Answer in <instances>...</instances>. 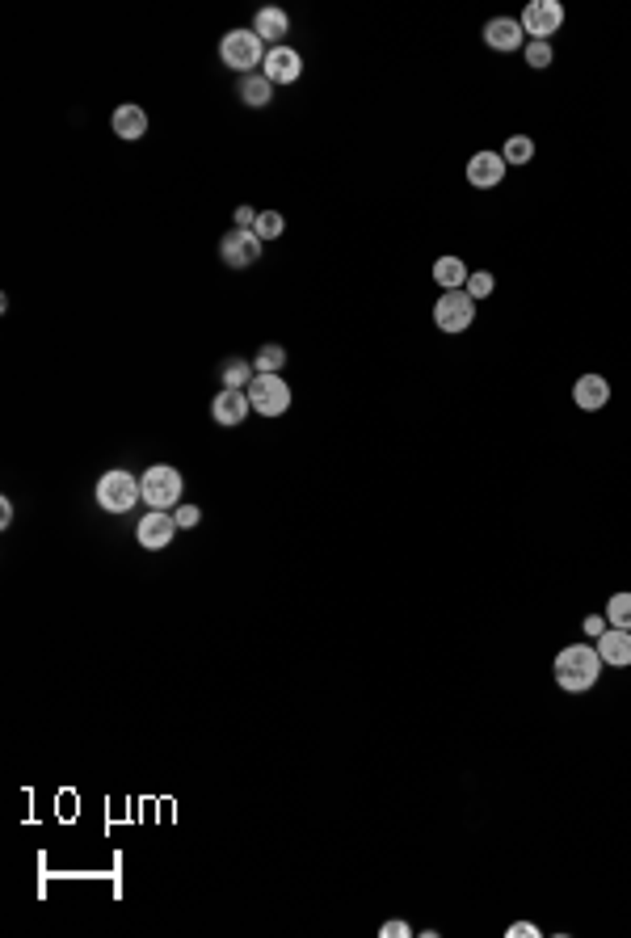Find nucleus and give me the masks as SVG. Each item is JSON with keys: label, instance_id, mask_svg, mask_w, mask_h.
I'll return each mask as SVG.
<instances>
[{"label": "nucleus", "instance_id": "1", "mask_svg": "<svg viewBox=\"0 0 631 938\" xmlns=\"http://www.w3.org/2000/svg\"><path fill=\"white\" fill-rule=\"evenodd\" d=\"M602 669H606V661L598 657V644H568V648L556 652V661H552L556 686L568 690V695H585V690H594Z\"/></svg>", "mask_w": 631, "mask_h": 938}, {"label": "nucleus", "instance_id": "2", "mask_svg": "<svg viewBox=\"0 0 631 938\" xmlns=\"http://www.w3.org/2000/svg\"><path fill=\"white\" fill-rule=\"evenodd\" d=\"M93 497H97V505L106 509V514H127V509H135V501H144V488H139V480L131 472L110 467V472H101Z\"/></svg>", "mask_w": 631, "mask_h": 938}, {"label": "nucleus", "instance_id": "3", "mask_svg": "<svg viewBox=\"0 0 631 938\" xmlns=\"http://www.w3.org/2000/svg\"><path fill=\"white\" fill-rule=\"evenodd\" d=\"M219 59H223V68L253 76V68L266 64V43H261L253 30H228L219 38Z\"/></svg>", "mask_w": 631, "mask_h": 938}, {"label": "nucleus", "instance_id": "4", "mask_svg": "<svg viewBox=\"0 0 631 938\" xmlns=\"http://www.w3.org/2000/svg\"><path fill=\"white\" fill-rule=\"evenodd\" d=\"M139 488H144V505H152V509H173L177 501H181V472L173 463H156V467H148L144 476H139Z\"/></svg>", "mask_w": 631, "mask_h": 938}, {"label": "nucleus", "instance_id": "5", "mask_svg": "<svg viewBox=\"0 0 631 938\" xmlns=\"http://www.w3.org/2000/svg\"><path fill=\"white\" fill-rule=\"evenodd\" d=\"M434 324H438L442 333H451V337L467 333L476 324V299L467 295V291H442L438 303H434Z\"/></svg>", "mask_w": 631, "mask_h": 938}, {"label": "nucleus", "instance_id": "6", "mask_svg": "<svg viewBox=\"0 0 631 938\" xmlns=\"http://www.w3.org/2000/svg\"><path fill=\"white\" fill-rule=\"evenodd\" d=\"M244 392H249V400H253V413H261V417H282L291 409V383L282 375H261L257 371Z\"/></svg>", "mask_w": 631, "mask_h": 938}, {"label": "nucleus", "instance_id": "7", "mask_svg": "<svg viewBox=\"0 0 631 938\" xmlns=\"http://www.w3.org/2000/svg\"><path fill=\"white\" fill-rule=\"evenodd\" d=\"M518 22H522V34H531V43H552L564 30V5L560 0H531Z\"/></svg>", "mask_w": 631, "mask_h": 938}, {"label": "nucleus", "instance_id": "8", "mask_svg": "<svg viewBox=\"0 0 631 938\" xmlns=\"http://www.w3.org/2000/svg\"><path fill=\"white\" fill-rule=\"evenodd\" d=\"M177 518H173V509H152V514L139 518L135 526V539L139 547H148V552H165V547L177 539Z\"/></svg>", "mask_w": 631, "mask_h": 938}, {"label": "nucleus", "instance_id": "9", "mask_svg": "<svg viewBox=\"0 0 631 938\" xmlns=\"http://www.w3.org/2000/svg\"><path fill=\"white\" fill-rule=\"evenodd\" d=\"M219 257H223V265H228V270H249V265L261 261V240H257L253 232L232 228L228 236L219 240Z\"/></svg>", "mask_w": 631, "mask_h": 938}, {"label": "nucleus", "instance_id": "10", "mask_svg": "<svg viewBox=\"0 0 631 938\" xmlns=\"http://www.w3.org/2000/svg\"><path fill=\"white\" fill-rule=\"evenodd\" d=\"M261 72H266L274 85H295V80L303 76V55L295 47H270L266 51V64H261Z\"/></svg>", "mask_w": 631, "mask_h": 938}, {"label": "nucleus", "instance_id": "11", "mask_svg": "<svg viewBox=\"0 0 631 938\" xmlns=\"http://www.w3.org/2000/svg\"><path fill=\"white\" fill-rule=\"evenodd\" d=\"M249 413H253V400H249V392H244V387H223V392L211 400V417H215L219 425H228V430H232V425H240Z\"/></svg>", "mask_w": 631, "mask_h": 938}, {"label": "nucleus", "instance_id": "12", "mask_svg": "<svg viewBox=\"0 0 631 938\" xmlns=\"http://www.w3.org/2000/svg\"><path fill=\"white\" fill-rule=\"evenodd\" d=\"M484 43L510 55V51H522L526 47V34H522V22L518 17H493V22H484Z\"/></svg>", "mask_w": 631, "mask_h": 938}, {"label": "nucleus", "instance_id": "13", "mask_svg": "<svg viewBox=\"0 0 631 938\" xmlns=\"http://www.w3.org/2000/svg\"><path fill=\"white\" fill-rule=\"evenodd\" d=\"M505 156L501 152H476L472 160H467V181H472L476 190H493L505 181Z\"/></svg>", "mask_w": 631, "mask_h": 938}, {"label": "nucleus", "instance_id": "14", "mask_svg": "<svg viewBox=\"0 0 631 938\" xmlns=\"http://www.w3.org/2000/svg\"><path fill=\"white\" fill-rule=\"evenodd\" d=\"M573 404L581 413H602L606 404H610V383L602 379V375H581L577 383H573Z\"/></svg>", "mask_w": 631, "mask_h": 938}, {"label": "nucleus", "instance_id": "15", "mask_svg": "<svg viewBox=\"0 0 631 938\" xmlns=\"http://www.w3.org/2000/svg\"><path fill=\"white\" fill-rule=\"evenodd\" d=\"M287 30H291V17H287V9H278V5H270V9H257V17H253V34L261 38V43H274V47H282V38H287Z\"/></svg>", "mask_w": 631, "mask_h": 938}, {"label": "nucleus", "instance_id": "16", "mask_svg": "<svg viewBox=\"0 0 631 938\" xmlns=\"http://www.w3.org/2000/svg\"><path fill=\"white\" fill-rule=\"evenodd\" d=\"M110 127H114V135L118 139H127V144H135V139H144L148 135V114H144V106H118L114 114H110Z\"/></svg>", "mask_w": 631, "mask_h": 938}, {"label": "nucleus", "instance_id": "17", "mask_svg": "<svg viewBox=\"0 0 631 938\" xmlns=\"http://www.w3.org/2000/svg\"><path fill=\"white\" fill-rule=\"evenodd\" d=\"M598 657L606 661V665H615V669H623V665H631V631H619V627H606L602 636H598Z\"/></svg>", "mask_w": 631, "mask_h": 938}, {"label": "nucleus", "instance_id": "18", "mask_svg": "<svg viewBox=\"0 0 631 938\" xmlns=\"http://www.w3.org/2000/svg\"><path fill=\"white\" fill-rule=\"evenodd\" d=\"M240 101L249 110H266L274 101V80L266 72H253V76H240Z\"/></svg>", "mask_w": 631, "mask_h": 938}, {"label": "nucleus", "instance_id": "19", "mask_svg": "<svg viewBox=\"0 0 631 938\" xmlns=\"http://www.w3.org/2000/svg\"><path fill=\"white\" fill-rule=\"evenodd\" d=\"M467 274H472V270L463 265V257H451V253H446V257L434 261V282H438L442 291H463V287H467Z\"/></svg>", "mask_w": 631, "mask_h": 938}, {"label": "nucleus", "instance_id": "20", "mask_svg": "<svg viewBox=\"0 0 631 938\" xmlns=\"http://www.w3.org/2000/svg\"><path fill=\"white\" fill-rule=\"evenodd\" d=\"M501 156H505V165H531L535 160V139L531 135H510L505 139V148H501Z\"/></svg>", "mask_w": 631, "mask_h": 938}, {"label": "nucleus", "instance_id": "21", "mask_svg": "<svg viewBox=\"0 0 631 938\" xmlns=\"http://www.w3.org/2000/svg\"><path fill=\"white\" fill-rule=\"evenodd\" d=\"M223 387H249L253 383V375H257V366L253 362H244V358H228L223 362Z\"/></svg>", "mask_w": 631, "mask_h": 938}, {"label": "nucleus", "instance_id": "22", "mask_svg": "<svg viewBox=\"0 0 631 938\" xmlns=\"http://www.w3.org/2000/svg\"><path fill=\"white\" fill-rule=\"evenodd\" d=\"M602 615H606V623H610V627L631 631V594H627V589L606 602V610H602Z\"/></svg>", "mask_w": 631, "mask_h": 938}, {"label": "nucleus", "instance_id": "23", "mask_svg": "<svg viewBox=\"0 0 631 938\" xmlns=\"http://www.w3.org/2000/svg\"><path fill=\"white\" fill-rule=\"evenodd\" d=\"M282 232H287V219H282L278 211H257V223H253V236L266 244V240H278Z\"/></svg>", "mask_w": 631, "mask_h": 938}, {"label": "nucleus", "instance_id": "24", "mask_svg": "<svg viewBox=\"0 0 631 938\" xmlns=\"http://www.w3.org/2000/svg\"><path fill=\"white\" fill-rule=\"evenodd\" d=\"M253 366H257L261 375H278L282 366H287V350H282V345H261L257 358H253Z\"/></svg>", "mask_w": 631, "mask_h": 938}, {"label": "nucleus", "instance_id": "25", "mask_svg": "<svg viewBox=\"0 0 631 938\" xmlns=\"http://www.w3.org/2000/svg\"><path fill=\"white\" fill-rule=\"evenodd\" d=\"M522 55H526V68H535V72L552 68V59H556L552 43H526V47H522Z\"/></svg>", "mask_w": 631, "mask_h": 938}, {"label": "nucleus", "instance_id": "26", "mask_svg": "<svg viewBox=\"0 0 631 938\" xmlns=\"http://www.w3.org/2000/svg\"><path fill=\"white\" fill-rule=\"evenodd\" d=\"M493 287H497V282H493V274H484V270H472V274H467V295H472L476 303L480 299H488V295H493Z\"/></svg>", "mask_w": 631, "mask_h": 938}, {"label": "nucleus", "instance_id": "27", "mask_svg": "<svg viewBox=\"0 0 631 938\" xmlns=\"http://www.w3.org/2000/svg\"><path fill=\"white\" fill-rule=\"evenodd\" d=\"M173 518H177V526L194 530V526L202 522V509H198V505H177V509H173Z\"/></svg>", "mask_w": 631, "mask_h": 938}, {"label": "nucleus", "instance_id": "28", "mask_svg": "<svg viewBox=\"0 0 631 938\" xmlns=\"http://www.w3.org/2000/svg\"><path fill=\"white\" fill-rule=\"evenodd\" d=\"M581 627H585V636H589V640H598V636H602V631H606L610 623H606V615H589Z\"/></svg>", "mask_w": 631, "mask_h": 938}, {"label": "nucleus", "instance_id": "29", "mask_svg": "<svg viewBox=\"0 0 631 938\" xmlns=\"http://www.w3.org/2000/svg\"><path fill=\"white\" fill-rule=\"evenodd\" d=\"M383 938H409L413 934V926L409 922H383V930H379Z\"/></svg>", "mask_w": 631, "mask_h": 938}, {"label": "nucleus", "instance_id": "30", "mask_svg": "<svg viewBox=\"0 0 631 938\" xmlns=\"http://www.w3.org/2000/svg\"><path fill=\"white\" fill-rule=\"evenodd\" d=\"M253 223H257V211H253V207H236V228H240V232H253Z\"/></svg>", "mask_w": 631, "mask_h": 938}, {"label": "nucleus", "instance_id": "31", "mask_svg": "<svg viewBox=\"0 0 631 938\" xmlns=\"http://www.w3.org/2000/svg\"><path fill=\"white\" fill-rule=\"evenodd\" d=\"M505 934H510V938H539V926L535 922H514Z\"/></svg>", "mask_w": 631, "mask_h": 938}, {"label": "nucleus", "instance_id": "32", "mask_svg": "<svg viewBox=\"0 0 631 938\" xmlns=\"http://www.w3.org/2000/svg\"><path fill=\"white\" fill-rule=\"evenodd\" d=\"M13 522V501L5 497V501H0V526H9Z\"/></svg>", "mask_w": 631, "mask_h": 938}]
</instances>
